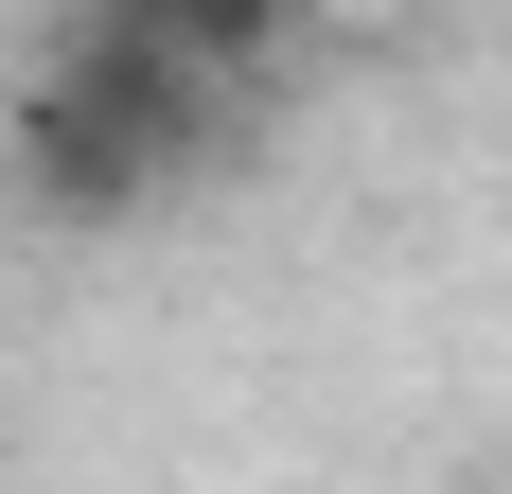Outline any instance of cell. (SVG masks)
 <instances>
[{
    "instance_id": "cell-3",
    "label": "cell",
    "mask_w": 512,
    "mask_h": 494,
    "mask_svg": "<svg viewBox=\"0 0 512 494\" xmlns=\"http://www.w3.org/2000/svg\"><path fill=\"white\" fill-rule=\"evenodd\" d=\"M142 18L195 53V71H248V53H283V36H301V0H142Z\"/></svg>"
},
{
    "instance_id": "cell-2",
    "label": "cell",
    "mask_w": 512,
    "mask_h": 494,
    "mask_svg": "<svg viewBox=\"0 0 512 494\" xmlns=\"http://www.w3.org/2000/svg\"><path fill=\"white\" fill-rule=\"evenodd\" d=\"M53 71H71V89L106 106V124H124V142L159 159V177H177V159H195V124H212V71L177 36H159L142 0H89V18H71V53H53Z\"/></svg>"
},
{
    "instance_id": "cell-1",
    "label": "cell",
    "mask_w": 512,
    "mask_h": 494,
    "mask_svg": "<svg viewBox=\"0 0 512 494\" xmlns=\"http://www.w3.org/2000/svg\"><path fill=\"white\" fill-rule=\"evenodd\" d=\"M0 177H18V195H36L53 230H124V212L159 195V159L124 142V124H106V106L71 89V71H36V89L0 106Z\"/></svg>"
}]
</instances>
